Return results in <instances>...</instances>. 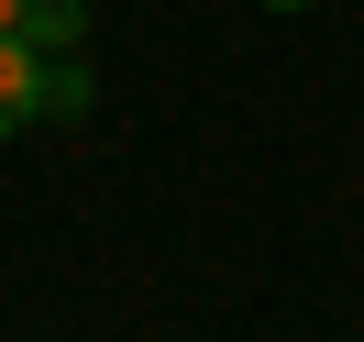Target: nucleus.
<instances>
[{
    "instance_id": "nucleus-3",
    "label": "nucleus",
    "mask_w": 364,
    "mask_h": 342,
    "mask_svg": "<svg viewBox=\"0 0 364 342\" xmlns=\"http://www.w3.org/2000/svg\"><path fill=\"white\" fill-rule=\"evenodd\" d=\"M89 100H100V78L77 67V55H45V111L55 122H89Z\"/></svg>"
},
{
    "instance_id": "nucleus-2",
    "label": "nucleus",
    "mask_w": 364,
    "mask_h": 342,
    "mask_svg": "<svg viewBox=\"0 0 364 342\" xmlns=\"http://www.w3.org/2000/svg\"><path fill=\"white\" fill-rule=\"evenodd\" d=\"M23 45L33 55H77L89 45V0H23Z\"/></svg>"
},
{
    "instance_id": "nucleus-5",
    "label": "nucleus",
    "mask_w": 364,
    "mask_h": 342,
    "mask_svg": "<svg viewBox=\"0 0 364 342\" xmlns=\"http://www.w3.org/2000/svg\"><path fill=\"white\" fill-rule=\"evenodd\" d=\"M265 11H309V0H265Z\"/></svg>"
},
{
    "instance_id": "nucleus-4",
    "label": "nucleus",
    "mask_w": 364,
    "mask_h": 342,
    "mask_svg": "<svg viewBox=\"0 0 364 342\" xmlns=\"http://www.w3.org/2000/svg\"><path fill=\"white\" fill-rule=\"evenodd\" d=\"M0 33H23V0H0Z\"/></svg>"
},
{
    "instance_id": "nucleus-1",
    "label": "nucleus",
    "mask_w": 364,
    "mask_h": 342,
    "mask_svg": "<svg viewBox=\"0 0 364 342\" xmlns=\"http://www.w3.org/2000/svg\"><path fill=\"white\" fill-rule=\"evenodd\" d=\"M33 111H45V55L23 33H0V133H23Z\"/></svg>"
}]
</instances>
